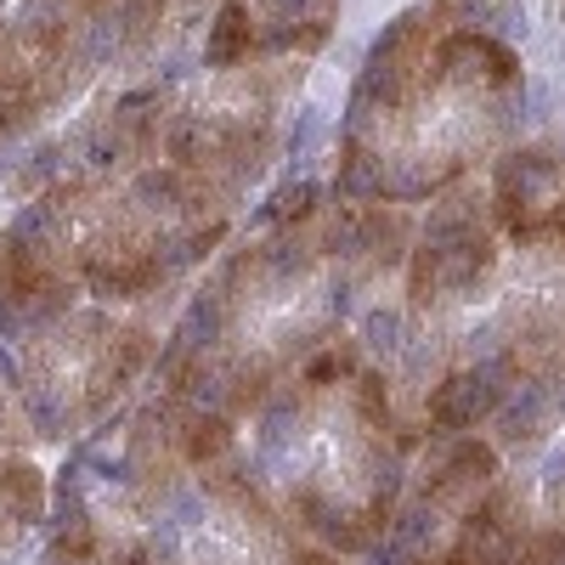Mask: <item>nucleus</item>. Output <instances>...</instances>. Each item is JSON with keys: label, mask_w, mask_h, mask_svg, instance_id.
Wrapping results in <instances>:
<instances>
[{"label": "nucleus", "mask_w": 565, "mask_h": 565, "mask_svg": "<svg viewBox=\"0 0 565 565\" xmlns=\"http://www.w3.org/2000/svg\"><path fill=\"white\" fill-rule=\"evenodd\" d=\"M0 498H7V514H12V521H34V514H40V503H45V487H40V469H0Z\"/></svg>", "instance_id": "obj_4"}, {"label": "nucleus", "mask_w": 565, "mask_h": 565, "mask_svg": "<svg viewBox=\"0 0 565 565\" xmlns=\"http://www.w3.org/2000/svg\"><path fill=\"white\" fill-rule=\"evenodd\" d=\"M396 334H402V317H396V311H373V317H367V345H373V351L391 356V351H396Z\"/></svg>", "instance_id": "obj_5"}, {"label": "nucleus", "mask_w": 565, "mask_h": 565, "mask_svg": "<svg viewBox=\"0 0 565 565\" xmlns=\"http://www.w3.org/2000/svg\"><path fill=\"white\" fill-rule=\"evenodd\" d=\"M249 7H238V0H232V7L215 18V29H210V45H204V63H215V68H226V63H238L244 52H249Z\"/></svg>", "instance_id": "obj_3"}, {"label": "nucleus", "mask_w": 565, "mask_h": 565, "mask_svg": "<svg viewBox=\"0 0 565 565\" xmlns=\"http://www.w3.org/2000/svg\"><path fill=\"white\" fill-rule=\"evenodd\" d=\"M503 402V385H498V362H481V367H469L458 373V380H447L430 402V413L447 424V430H463V424H476L481 413H492Z\"/></svg>", "instance_id": "obj_2"}, {"label": "nucleus", "mask_w": 565, "mask_h": 565, "mask_svg": "<svg viewBox=\"0 0 565 565\" xmlns=\"http://www.w3.org/2000/svg\"><path fill=\"white\" fill-rule=\"evenodd\" d=\"M487 266H492L487 221L463 204L436 210L430 232H424V249L413 260V306H436L447 295H476Z\"/></svg>", "instance_id": "obj_1"}]
</instances>
